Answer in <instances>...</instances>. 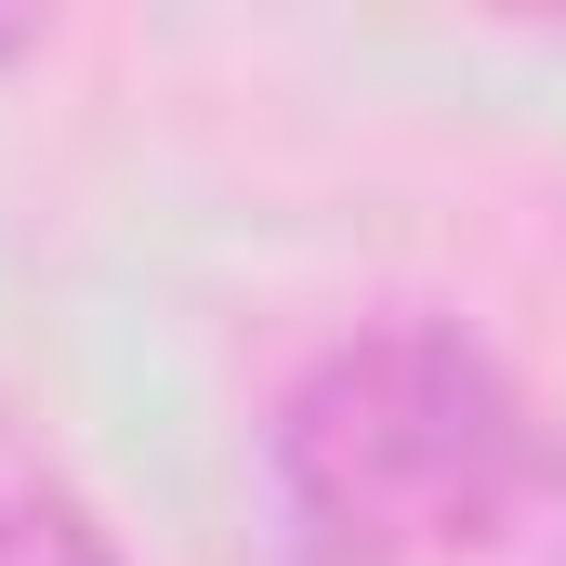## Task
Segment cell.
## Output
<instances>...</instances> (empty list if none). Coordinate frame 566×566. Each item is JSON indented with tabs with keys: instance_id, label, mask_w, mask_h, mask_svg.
<instances>
[{
	"instance_id": "cell-2",
	"label": "cell",
	"mask_w": 566,
	"mask_h": 566,
	"mask_svg": "<svg viewBox=\"0 0 566 566\" xmlns=\"http://www.w3.org/2000/svg\"><path fill=\"white\" fill-rule=\"evenodd\" d=\"M0 566H119V541L27 461H0Z\"/></svg>"
},
{
	"instance_id": "cell-1",
	"label": "cell",
	"mask_w": 566,
	"mask_h": 566,
	"mask_svg": "<svg viewBox=\"0 0 566 566\" xmlns=\"http://www.w3.org/2000/svg\"><path fill=\"white\" fill-rule=\"evenodd\" d=\"M290 566H566V434L448 316H369L277 396Z\"/></svg>"
}]
</instances>
